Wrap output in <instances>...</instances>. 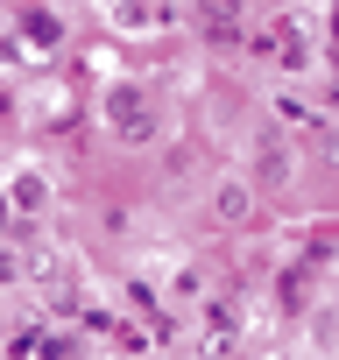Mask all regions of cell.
Returning a JSON list of instances; mask_svg holds the SVG:
<instances>
[{"mask_svg":"<svg viewBox=\"0 0 339 360\" xmlns=\"http://www.w3.org/2000/svg\"><path fill=\"white\" fill-rule=\"evenodd\" d=\"M106 120L120 127V141H148V134L162 127V120H155V99H148L134 78H120V85L106 92Z\"/></svg>","mask_w":339,"mask_h":360,"instance_id":"1","label":"cell"},{"mask_svg":"<svg viewBox=\"0 0 339 360\" xmlns=\"http://www.w3.org/2000/svg\"><path fill=\"white\" fill-rule=\"evenodd\" d=\"M290 169H297V162H290V141L269 127V134L255 141V184H290Z\"/></svg>","mask_w":339,"mask_h":360,"instance_id":"2","label":"cell"},{"mask_svg":"<svg viewBox=\"0 0 339 360\" xmlns=\"http://www.w3.org/2000/svg\"><path fill=\"white\" fill-rule=\"evenodd\" d=\"M248 212H255V191L241 184V176H219V184H212V219L219 226H241Z\"/></svg>","mask_w":339,"mask_h":360,"instance_id":"3","label":"cell"},{"mask_svg":"<svg viewBox=\"0 0 339 360\" xmlns=\"http://www.w3.org/2000/svg\"><path fill=\"white\" fill-rule=\"evenodd\" d=\"M276 113H283V120H311V106H304L297 92H276Z\"/></svg>","mask_w":339,"mask_h":360,"instance_id":"4","label":"cell"},{"mask_svg":"<svg viewBox=\"0 0 339 360\" xmlns=\"http://www.w3.org/2000/svg\"><path fill=\"white\" fill-rule=\"evenodd\" d=\"M15 205H43V176H22V184H15Z\"/></svg>","mask_w":339,"mask_h":360,"instance_id":"5","label":"cell"}]
</instances>
